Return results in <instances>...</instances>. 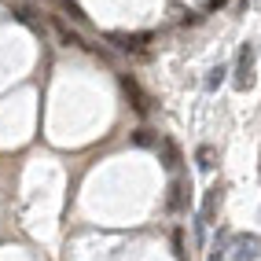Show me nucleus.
<instances>
[{
	"instance_id": "nucleus-1",
	"label": "nucleus",
	"mask_w": 261,
	"mask_h": 261,
	"mask_svg": "<svg viewBox=\"0 0 261 261\" xmlns=\"http://www.w3.org/2000/svg\"><path fill=\"white\" fill-rule=\"evenodd\" d=\"M250 85H254V44H243L236 59V89H250Z\"/></svg>"
},
{
	"instance_id": "nucleus-2",
	"label": "nucleus",
	"mask_w": 261,
	"mask_h": 261,
	"mask_svg": "<svg viewBox=\"0 0 261 261\" xmlns=\"http://www.w3.org/2000/svg\"><path fill=\"white\" fill-rule=\"evenodd\" d=\"M261 257V236H236L232 239V261H257Z\"/></svg>"
},
{
	"instance_id": "nucleus-3",
	"label": "nucleus",
	"mask_w": 261,
	"mask_h": 261,
	"mask_svg": "<svg viewBox=\"0 0 261 261\" xmlns=\"http://www.w3.org/2000/svg\"><path fill=\"white\" fill-rule=\"evenodd\" d=\"M221 199H224V188L214 184L210 191H206V199H202V214H199V224H214L217 210H221Z\"/></svg>"
},
{
	"instance_id": "nucleus-4",
	"label": "nucleus",
	"mask_w": 261,
	"mask_h": 261,
	"mask_svg": "<svg viewBox=\"0 0 261 261\" xmlns=\"http://www.w3.org/2000/svg\"><path fill=\"white\" fill-rule=\"evenodd\" d=\"M121 51H133V56H140V51L147 48V41H151V33H114L111 37Z\"/></svg>"
},
{
	"instance_id": "nucleus-5",
	"label": "nucleus",
	"mask_w": 261,
	"mask_h": 261,
	"mask_svg": "<svg viewBox=\"0 0 261 261\" xmlns=\"http://www.w3.org/2000/svg\"><path fill=\"white\" fill-rule=\"evenodd\" d=\"M188 191H191V184H188L184 177H177V180L169 184V210H173V214H180V210H184V202H188Z\"/></svg>"
},
{
	"instance_id": "nucleus-6",
	"label": "nucleus",
	"mask_w": 261,
	"mask_h": 261,
	"mask_svg": "<svg viewBox=\"0 0 261 261\" xmlns=\"http://www.w3.org/2000/svg\"><path fill=\"white\" fill-rule=\"evenodd\" d=\"M121 89H125V92L133 96V107L140 111V114H147V111H151V99H147V96L140 92V85H136V81H133L129 74H121Z\"/></svg>"
},
{
	"instance_id": "nucleus-7",
	"label": "nucleus",
	"mask_w": 261,
	"mask_h": 261,
	"mask_svg": "<svg viewBox=\"0 0 261 261\" xmlns=\"http://www.w3.org/2000/svg\"><path fill=\"white\" fill-rule=\"evenodd\" d=\"M51 26H56V33H59V41H63V44H74V48H96V44H85V37H81V33H74L63 19H56Z\"/></svg>"
},
{
	"instance_id": "nucleus-8",
	"label": "nucleus",
	"mask_w": 261,
	"mask_h": 261,
	"mask_svg": "<svg viewBox=\"0 0 261 261\" xmlns=\"http://www.w3.org/2000/svg\"><path fill=\"white\" fill-rule=\"evenodd\" d=\"M195 162H199L202 169H214V166H217V151H214L210 144H202V147L195 151Z\"/></svg>"
},
{
	"instance_id": "nucleus-9",
	"label": "nucleus",
	"mask_w": 261,
	"mask_h": 261,
	"mask_svg": "<svg viewBox=\"0 0 261 261\" xmlns=\"http://www.w3.org/2000/svg\"><path fill=\"white\" fill-rule=\"evenodd\" d=\"M162 151H166V166L177 169V166H180V151H177V144H173V140H162Z\"/></svg>"
},
{
	"instance_id": "nucleus-10",
	"label": "nucleus",
	"mask_w": 261,
	"mask_h": 261,
	"mask_svg": "<svg viewBox=\"0 0 261 261\" xmlns=\"http://www.w3.org/2000/svg\"><path fill=\"white\" fill-rule=\"evenodd\" d=\"M224 74H228V66H214V70H210V77H206V89H210V92H214V89H217V85L224 81Z\"/></svg>"
},
{
	"instance_id": "nucleus-11",
	"label": "nucleus",
	"mask_w": 261,
	"mask_h": 261,
	"mask_svg": "<svg viewBox=\"0 0 261 261\" xmlns=\"http://www.w3.org/2000/svg\"><path fill=\"white\" fill-rule=\"evenodd\" d=\"M133 140L140 144V147H154V144H159V140H154V133H151V129H136V133H133Z\"/></svg>"
}]
</instances>
